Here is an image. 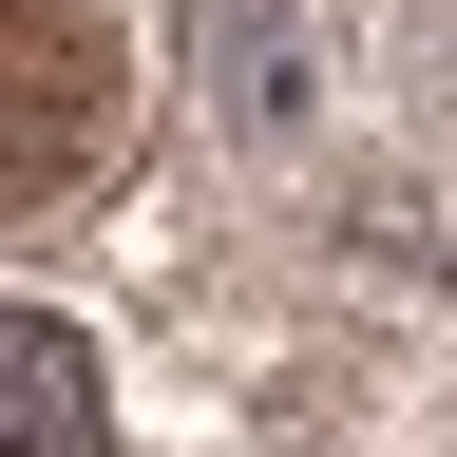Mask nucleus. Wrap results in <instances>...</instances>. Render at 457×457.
Returning a JSON list of instances; mask_svg holds the SVG:
<instances>
[{
	"mask_svg": "<svg viewBox=\"0 0 457 457\" xmlns=\"http://www.w3.org/2000/svg\"><path fill=\"white\" fill-rule=\"evenodd\" d=\"M96 114H114V38H96V0H0V210L57 191V171L96 153Z\"/></svg>",
	"mask_w": 457,
	"mask_h": 457,
	"instance_id": "f257e3e1",
	"label": "nucleus"
},
{
	"mask_svg": "<svg viewBox=\"0 0 457 457\" xmlns=\"http://www.w3.org/2000/svg\"><path fill=\"white\" fill-rule=\"evenodd\" d=\"M0 457H96V343L57 305H0Z\"/></svg>",
	"mask_w": 457,
	"mask_h": 457,
	"instance_id": "f03ea898",
	"label": "nucleus"
}]
</instances>
